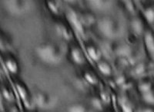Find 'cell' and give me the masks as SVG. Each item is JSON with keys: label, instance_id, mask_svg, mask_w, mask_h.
I'll return each instance as SVG.
<instances>
[{"label": "cell", "instance_id": "32", "mask_svg": "<svg viewBox=\"0 0 154 112\" xmlns=\"http://www.w3.org/2000/svg\"><path fill=\"white\" fill-rule=\"evenodd\" d=\"M28 112H33V111H32V110H30V111H28Z\"/></svg>", "mask_w": 154, "mask_h": 112}, {"label": "cell", "instance_id": "30", "mask_svg": "<svg viewBox=\"0 0 154 112\" xmlns=\"http://www.w3.org/2000/svg\"><path fill=\"white\" fill-rule=\"evenodd\" d=\"M9 112H19V110L18 109V107L14 105H12L10 107H9Z\"/></svg>", "mask_w": 154, "mask_h": 112}, {"label": "cell", "instance_id": "26", "mask_svg": "<svg viewBox=\"0 0 154 112\" xmlns=\"http://www.w3.org/2000/svg\"><path fill=\"white\" fill-rule=\"evenodd\" d=\"M141 98L146 104L154 105V88L149 92L141 95Z\"/></svg>", "mask_w": 154, "mask_h": 112}, {"label": "cell", "instance_id": "21", "mask_svg": "<svg viewBox=\"0 0 154 112\" xmlns=\"http://www.w3.org/2000/svg\"><path fill=\"white\" fill-rule=\"evenodd\" d=\"M119 106L123 112H133L134 108L130 99L126 97H122L119 99Z\"/></svg>", "mask_w": 154, "mask_h": 112}, {"label": "cell", "instance_id": "1", "mask_svg": "<svg viewBox=\"0 0 154 112\" xmlns=\"http://www.w3.org/2000/svg\"><path fill=\"white\" fill-rule=\"evenodd\" d=\"M38 57L49 65H55L63 60V53L60 46L53 42L41 43L35 49Z\"/></svg>", "mask_w": 154, "mask_h": 112}, {"label": "cell", "instance_id": "2", "mask_svg": "<svg viewBox=\"0 0 154 112\" xmlns=\"http://www.w3.org/2000/svg\"><path fill=\"white\" fill-rule=\"evenodd\" d=\"M98 27L104 37L107 38H115L121 32V25L116 18L112 16L103 17L98 23Z\"/></svg>", "mask_w": 154, "mask_h": 112}, {"label": "cell", "instance_id": "5", "mask_svg": "<svg viewBox=\"0 0 154 112\" xmlns=\"http://www.w3.org/2000/svg\"><path fill=\"white\" fill-rule=\"evenodd\" d=\"M143 36V43L146 53L149 60L154 63V32L151 29H145Z\"/></svg>", "mask_w": 154, "mask_h": 112}, {"label": "cell", "instance_id": "33", "mask_svg": "<svg viewBox=\"0 0 154 112\" xmlns=\"http://www.w3.org/2000/svg\"><path fill=\"white\" fill-rule=\"evenodd\" d=\"M109 112H113V111H109Z\"/></svg>", "mask_w": 154, "mask_h": 112}, {"label": "cell", "instance_id": "3", "mask_svg": "<svg viewBox=\"0 0 154 112\" xmlns=\"http://www.w3.org/2000/svg\"><path fill=\"white\" fill-rule=\"evenodd\" d=\"M66 18L70 26H72L75 31L80 34H84L86 27L81 19L80 12L73 9H69L66 12Z\"/></svg>", "mask_w": 154, "mask_h": 112}, {"label": "cell", "instance_id": "15", "mask_svg": "<svg viewBox=\"0 0 154 112\" xmlns=\"http://www.w3.org/2000/svg\"><path fill=\"white\" fill-rule=\"evenodd\" d=\"M148 71V66L145 62H139L135 64L131 70V74L134 77H143L146 76V72Z\"/></svg>", "mask_w": 154, "mask_h": 112}, {"label": "cell", "instance_id": "8", "mask_svg": "<svg viewBox=\"0 0 154 112\" xmlns=\"http://www.w3.org/2000/svg\"><path fill=\"white\" fill-rule=\"evenodd\" d=\"M52 97L48 92L39 91L34 94L33 102L40 108H48L52 104Z\"/></svg>", "mask_w": 154, "mask_h": 112}, {"label": "cell", "instance_id": "18", "mask_svg": "<svg viewBox=\"0 0 154 112\" xmlns=\"http://www.w3.org/2000/svg\"><path fill=\"white\" fill-rule=\"evenodd\" d=\"M82 77L84 79V81L91 86H96V85H98L99 82H100L98 76L96 75L93 70H85L82 74Z\"/></svg>", "mask_w": 154, "mask_h": 112}, {"label": "cell", "instance_id": "6", "mask_svg": "<svg viewBox=\"0 0 154 112\" xmlns=\"http://www.w3.org/2000/svg\"><path fill=\"white\" fill-rule=\"evenodd\" d=\"M69 57L72 63L77 66H82L85 64L86 61L84 51L82 50L79 46L76 45V44H74L70 46Z\"/></svg>", "mask_w": 154, "mask_h": 112}, {"label": "cell", "instance_id": "20", "mask_svg": "<svg viewBox=\"0 0 154 112\" xmlns=\"http://www.w3.org/2000/svg\"><path fill=\"white\" fill-rule=\"evenodd\" d=\"M46 7L48 8L49 12L55 16H59L62 10L61 4L57 1H47L46 2Z\"/></svg>", "mask_w": 154, "mask_h": 112}, {"label": "cell", "instance_id": "27", "mask_svg": "<svg viewBox=\"0 0 154 112\" xmlns=\"http://www.w3.org/2000/svg\"><path fill=\"white\" fill-rule=\"evenodd\" d=\"M92 103H93V106L95 108L100 110H103L104 108V106L106 105L99 96L96 97V98H93L92 99Z\"/></svg>", "mask_w": 154, "mask_h": 112}, {"label": "cell", "instance_id": "12", "mask_svg": "<svg viewBox=\"0 0 154 112\" xmlns=\"http://www.w3.org/2000/svg\"><path fill=\"white\" fill-rule=\"evenodd\" d=\"M85 49H86L88 56L93 61L97 63L100 60H102V52L100 48L96 44L92 43H88L85 46Z\"/></svg>", "mask_w": 154, "mask_h": 112}, {"label": "cell", "instance_id": "31", "mask_svg": "<svg viewBox=\"0 0 154 112\" xmlns=\"http://www.w3.org/2000/svg\"><path fill=\"white\" fill-rule=\"evenodd\" d=\"M152 76H153V78H154V70L153 71H152Z\"/></svg>", "mask_w": 154, "mask_h": 112}, {"label": "cell", "instance_id": "13", "mask_svg": "<svg viewBox=\"0 0 154 112\" xmlns=\"http://www.w3.org/2000/svg\"><path fill=\"white\" fill-rule=\"evenodd\" d=\"M130 27L135 36H140L143 34L145 28L143 26V23L140 17L134 16L130 21Z\"/></svg>", "mask_w": 154, "mask_h": 112}, {"label": "cell", "instance_id": "10", "mask_svg": "<svg viewBox=\"0 0 154 112\" xmlns=\"http://www.w3.org/2000/svg\"><path fill=\"white\" fill-rule=\"evenodd\" d=\"M3 63L9 74H17L19 71V63L17 59L12 55H5L3 57Z\"/></svg>", "mask_w": 154, "mask_h": 112}, {"label": "cell", "instance_id": "23", "mask_svg": "<svg viewBox=\"0 0 154 112\" xmlns=\"http://www.w3.org/2000/svg\"><path fill=\"white\" fill-rule=\"evenodd\" d=\"M130 59L128 56H117L116 60V67L119 70H123L130 65Z\"/></svg>", "mask_w": 154, "mask_h": 112}, {"label": "cell", "instance_id": "14", "mask_svg": "<svg viewBox=\"0 0 154 112\" xmlns=\"http://www.w3.org/2000/svg\"><path fill=\"white\" fill-rule=\"evenodd\" d=\"M96 66L98 68L99 71L102 75H103L104 77H111L112 74V67L111 64L109 63L107 60H100V61L96 63Z\"/></svg>", "mask_w": 154, "mask_h": 112}, {"label": "cell", "instance_id": "22", "mask_svg": "<svg viewBox=\"0 0 154 112\" xmlns=\"http://www.w3.org/2000/svg\"><path fill=\"white\" fill-rule=\"evenodd\" d=\"M68 112H93L91 108L82 103H75L69 105L67 109Z\"/></svg>", "mask_w": 154, "mask_h": 112}, {"label": "cell", "instance_id": "28", "mask_svg": "<svg viewBox=\"0 0 154 112\" xmlns=\"http://www.w3.org/2000/svg\"><path fill=\"white\" fill-rule=\"evenodd\" d=\"M99 97H100V99L103 101V102L106 105L108 104L109 103V101H110V96H109L108 92H107L106 91H105V90H101V91H100Z\"/></svg>", "mask_w": 154, "mask_h": 112}, {"label": "cell", "instance_id": "19", "mask_svg": "<svg viewBox=\"0 0 154 112\" xmlns=\"http://www.w3.org/2000/svg\"><path fill=\"white\" fill-rule=\"evenodd\" d=\"M81 19L85 27H89V26H93L96 22V17L91 12H80Z\"/></svg>", "mask_w": 154, "mask_h": 112}, {"label": "cell", "instance_id": "11", "mask_svg": "<svg viewBox=\"0 0 154 112\" xmlns=\"http://www.w3.org/2000/svg\"><path fill=\"white\" fill-rule=\"evenodd\" d=\"M137 91L139 93L142 95L143 94L149 92V91L154 88L153 81L151 80L150 77H148L146 76H144L143 77H140V80L137 82Z\"/></svg>", "mask_w": 154, "mask_h": 112}, {"label": "cell", "instance_id": "25", "mask_svg": "<svg viewBox=\"0 0 154 112\" xmlns=\"http://www.w3.org/2000/svg\"><path fill=\"white\" fill-rule=\"evenodd\" d=\"M121 3L123 5L125 10L128 13L135 15V13L137 12V5H136V3L134 2H132V1H125V2H122Z\"/></svg>", "mask_w": 154, "mask_h": 112}, {"label": "cell", "instance_id": "9", "mask_svg": "<svg viewBox=\"0 0 154 112\" xmlns=\"http://www.w3.org/2000/svg\"><path fill=\"white\" fill-rule=\"evenodd\" d=\"M55 30L56 33L60 38L63 40L70 41L73 38V33L72 29L70 28V26L63 22L57 23L55 25Z\"/></svg>", "mask_w": 154, "mask_h": 112}, {"label": "cell", "instance_id": "4", "mask_svg": "<svg viewBox=\"0 0 154 112\" xmlns=\"http://www.w3.org/2000/svg\"><path fill=\"white\" fill-rule=\"evenodd\" d=\"M5 9L13 15H21L29 9L30 3L28 1H6L5 2Z\"/></svg>", "mask_w": 154, "mask_h": 112}, {"label": "cell", "instance_id": "29", "mask_svg": "<svg viewBox=\"0 0 154 112\" xmlns=\"http://www.w3.org/2000/svg\"><path fill=\"white\" fill-rule=\"evenodd\" d=\"M139 112H154V105H145L139 110Z\"/></svg>", "mask_w": 154, "mask_h": 112}, {"label": "cell", "instance_id": "7", "mask_svg": "<svg viewBox=\"0 0 154 112\" xmlns=\"http://www.w3.org/2000/svg\"><path fill=\"white\" fill-rule=\"evenodd\" d=\"M15 88H16V91L19 94V98H21V100L24 103L25 106L26 107L27 109H31V96H30V93L27 87L23 84L21 81H17L15 82Z\"/></svg>", "mask_w": 154, "mask_h": 112}, {"label": "cell", "instance_id": "24", "mask_svg": "<svg viewBox=\"0 0 154 112\" xmlns=\"http://www.w3.org/2000/svg\"><path fill=\"white\" fill-rule=\"evenodd\" d=\"M91 7L93 9H97V10H103L109 7V5H110V2L108 1H89L88 2Z\"/></svg>", "mask_w": 154, "mask_h": 112}, {"label": "cell", "instance_id": "16", "mask_svg": "<svg viewBox=\"0 0 154 112\" xmlns=\"http://www.w3.org/2000/svg\"><path fill=\"white\" fill-rule=\"evenodd\" d=\"M143 15L147 23L149 24L154 23V2H149L143 8Z\"/></svg>", "mask_w": 154, "mask_h": 112}, {"label": "cell", "instance_id": "17", "mask_svg": "<svg viewBox=\"0 0 154 112\" xmlns=\"http://www.w3.org/2000/svg\"><path fill=\"white\" fill-rule=\"evenodd\" d=\"M2 98L9 103H13L16 100V94L14 93L12 87L8 84L2 85Z\"/></svg>", "mask_w": 154, "mask_h": 112}]
</instances>
